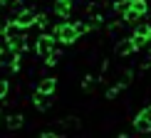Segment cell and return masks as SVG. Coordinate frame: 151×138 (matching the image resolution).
Listing matches in <instances>:
<instances>
[{
    "label": "cell",
    "instance_id": "obj_1",
    "mask_svg": "<svg viewBox=\"0 0 151 138\" xmlns=\"http://www.w3.org/2000/svg\"><path fill=\"white\" fill-rule=\"evenodd\" d=\"M55 40L60 42V45H74V42L79 40L77 30H74L72 20H62V25L55 27Z\"/></svg>",
    "mask_w": 151,
    "mask_h": 138
},
{
    "label": "cell",
    "instance_id": "obj_2",
    "mask_svg": "<svg viewBox=\"0 0 151 138\" xmlns=\"http://www.w3.org/2000/svg\"><path fill=\"white\" fill-rule=\"evenodd\" d=\"M0 67H8V69H12V72L20 69V54H17L8 42L0 47Z\"/></svg>",
    "mask_w": 151,
    "mask_h": 138
},
{
    "label": "cell",
    "instance_id": "obj_3",
    "mask_svg": "<svg viewBox=\"0 0 151 138\" xmlns=\"http://www.w3.org/2000/svg\"><path fill=\"white\" fill-rule=\"evenodd\" d=\"M55 45H57V40H55L52 35H40V37L35 40V45H32V47H35V52L40 54L42 59H45L47 54H50V52L55 49Z\"/></svg>",
    "mask_w": 151,
    "mask_h": 138
},
{
    "label": "cell",
    "instance_id": "obj_4",
    "mask_svg": "<svg viewBox=\"0 0 151 138\" xmlns=\"http://www.w3.org/2000/svg\"><path fill=\"white\" fill-rule=\"evenodd\" d=\"M12 20L20 25V27H30L32 20H35V10H32V8H22L20 12H15V15H12Z\"/></svg>",
    "mask_w": 151,
    "mask_h": 138
},
{
    "label": "cell",
    "instance_id": "obj_5",
    "mask_svg": "<svg viewBox=\"0 0 151 138\" xmlns=\"http://www.w3.org/2000/svg\"><path fill=\"white\" fill-rule=\"evenodd\" d=\"M50 104H52V94H42V91H37L32 94V106L37 111H47L50 109Z\"/></svg>",
    "mask_w": 151,
    "mask_h": 138
},
{
    "label": "cell",
    "instance_id": "obj_6",
    "mask_svg": "<svg viewBox=\"0 0 151 138\" xmlns=\"http://www.w3.org/2000/svg\"><path fill=\"white\" fill-rule=\"evenodd\" d=\"M72 10H74L72 0H57V3H55V15H60L62 20H67V17L72 15Z\"/></svg>",
    "mask_w": 151,
    "mask_h": 138
},
{
    "label": "cell",
    "instance_id": "obj_7",
    "mask_svg": "<svg viewBox=\"0 0 151 138\" xmlns=\"http://www.w3.org/2000/svg\"><path fill=\"white\" fill-rule=\"evenodd\" d=\"M114 52L119 54V57H129V54H134L136 49H134V45H131V40L127 37V40H119L116 42V47H114Z\"/></svg>",
    "mask_w": 151,
    "mask_h": 138
},
{
    "label": "cell",
    "instance_id": "obj_8",
    "mask_svg": "<svg viewBox=\"0 0 151 138\" xmlns=\"http://www.w3.org/2000/svg\"><path fill=\"white\" fill-rule=\"evenodd\" d=\"M55 89H57V79L55 77H45L37 81V91H42V94H55Z\"/></svg>",
    "mask_w": 151,
    "mask_h": 138
},
{
    "label": "cell",
    "instance_id": "obj_9",
    "mask_svg": "<svg viewBox=\"0 0 151 138\" xmlns=\"http://www.w3.org/2000/svg\"><path fill=\"white\" fill-rule=\"evenodd\" d=\"M131 45H134V49H144L149 45V37H144V35H136V32H131Z\"/></svg>",
    "mask_w": 151,
    "mask_h": 138
},
{
    "label": "cell",
    "instance_id": "obj_10",
    "mask_svg": "<svg viewBox=\"0 0 151 138\" xmlns=\"http://www.w3.org/2000/svg\"><path fill=\"white\" fill-rule=\"evenodd\" d=\"M97 77H92V74H87V77L84 79H82V91H87V94H89V91H94V86H97Z\"/></svg>",
    "mask_w": 151,
    "mask_h": 138
},
{
    "label": "cell",
    "instance_id": "obj_11",
    "mask_svg": "<svg viewBox=\"0 0 151 138\" xmlns=\"http://www.w3.org/2000/svg\"><path fill=\"white\" fill-rule=\"evenodd\" d=\"M5 123H8V128L15 131V128H20L22 123H25V118H22L20 114H15V116H5Z\"/></svg>",
    "mask_w": 151,
    "mask_h": 138
},
{
    "label": "cell",
    "instance_id": "obj_12",
    "mask_svg": "<svg viewBox=\"0 0 151 138\" xmlns=\"http://www.w3.org/2000/svg\"><path fill=\"white\" fill-rule=\"evenodd\" d=\"M134 25H136V27H134L136 35H144V37L151 40V22H134Z\"/></svg>",
    "mask_w": 151,
    "mask_h": 138
},
{
    "label": "cell",
    "instance_id": "obj_13",
    "mask_svg": "<svg viewBox=\"0 0 151 138\" xmlns=\"http://www.w3.org/2000/svg\"><path fill=\"white\" fill-rule=\"evenodd\" d=\"M131 8V0H116L114 5H111V10L116 12V15H124V12H127Z\"/></svg>",
    "mask_w": 151,
    "mask_h": 138
},
{
    "label": "cell",
    "instance_id": "obj_14",
    "mask_svg": "<svg viewBox=\"0 0 151 138\" xmlns=\"http://www.w3.org/2000/svg\"><path fill=\"white\" fill-rule=\"evenodd\" d=\"M122 17H124V22H127V25H134V22H139V20H141V15H139V12H136L134 8H129Z\"/></svg>",
    "mask_w": 151,
    "mask_h": 138
},
{
    "label": "cell",
    "instance_id": "obj_15",
    "mask_svg": "<svg viewBox=\"0 0 151 138\" xmlns=\"http://www.w3.org/2000/svg\"><path fill=\"white\" fill-rule=\"evenodd\" d=\"M131 81H134V74H131L129 69H127V72H122V79H119L116 84L122 86V89H127V86H131Z\"/></svg>",
    "mask_w": 151,
    "mask_h": 138
},
{
    "label": "cell",
    "instance_id": "obj_16",
    "mask_svg": "<svg viewBox=\"0 0 151 138\" xmlns=\"http://www.w3.org/2000/svg\"><path fill=\"white\" fill-rule=\"evenodd\" d=\"M119 94H122V86H119V84H111L109 89H106V94H104V96H106V99L111 101V99H116Z\"/></svg>",
    "mask_w": 151,
    "mask_h": 138
},
{
    "label": "cell",
    "instance_id": "obj_17",
    "mask_svg": "<svg viewBox=\"0 0 151 138\" xmlns=\"http://www.w3.org/2000/svg\"><path fill=\"white\" fill-rule=\"evenodd\" d=\"M62 128H74V126H77V123H79V118L77 116H67V118H62Z\"/></svg>",
    "mask_w": 151,
    "mask_h": 138
},
{
    "label": "cell",
    "instance_id": "obj_18",
    "mask_svg": "<svg viewBox=\"0 0 151 138\" xmlns=\"http://www.w3.org/2000/svg\"><path fill=\"white\" fill-rule=\"evenodd\" d=\"M0 123H5V114H3V111H0Z\"/></svg>",
    "mask_w": 151,
    "mask_h": 138
},
{
    "label": "cell",
    "instance_id": "obj_19",
    "mask_svg": "<svg viewBox=\"0 0 151 138\" xmlns=\"http://www.w3.org/2000/svg\"><path fill=\"white\" fill-rule=\"evenodd\" d=\"M149 59H151V40H149Z\"/></svg>",
    "mask_w": 151,
    "mask_h": 138
}]
</instances>
